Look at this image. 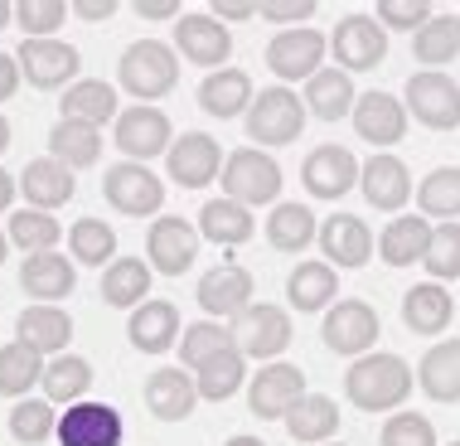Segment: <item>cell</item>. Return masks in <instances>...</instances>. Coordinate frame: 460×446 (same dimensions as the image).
<instances>
[{
	"label": "cell",
	"instance_id": "cell-64",
	"mask_svg": "<svg viewBox=\"0 0 460 446\" xmlns=\"http://www.w3.org/2000/svg\"><path fill=\"white\" fill-rule=\"evenodd\" d=\"M320 446H325V442H320Z\"/></svg>",
	"mask_w": 460,
	"mask_h": 446
},
{
	"label": "cell",
	"instance_id": "cell-33",
	"mask_svg": "<svg viewBox=\"0 0 460 446\" xmlns=\"http://www.w3.org/2000/svg\"><path fill=\"white\" fill-rule=\"evenodd\" d=\"M252 233H257V219L238 200H208L199 209V238H208L218 247H243Z\"/></svg>",
	"mask_w": 460,
	"mask_h": 446
},
{
	"label": "cell",
	"instance_id": "cell-62",
	"mask_svg": "<svg viewBox=\"0 0 460 446\" xmlns=\"http://www.w3.org/2000/svg\"><path fill=\"white\" fill-rule=\"evenodd\" d=\"M5 257H10V233L0 228V267H5Z\"/></svg>",
	"mask_w": 460,
	"mask_h": 446
},
{
	"label": "cell",
	"instance_id": "cell-61",
	"mask_svg": "<svg viewBox=\"0 0 460 446\" xmlns=\"http://www.w3.org/2000/svg\"><path fill=\"white\" fill-rule=\"evenodd\" d=\"M10 141H15V136H10V121H5V117H0V156H5V151H10Z\"/></svg>",
	"mask_w": 460,
	"mask_h": 446
},
{
	"label": "cell",
	"instance_id": "cell-26",
	"mask_svg": "<svg viewBox=\"0 0 460 446\" xmlns=\"http://www.w3.org/2000/svg\"><path fill=\"white\" fill-rule=\"evenodd\" d=\"M194 403H199V388L184 369H155L146 379V413L155 423H184L194 413Z\"/></svg>",
	"mask_w": 460,
	"mask_h": 446
},
{
	"label": "cell",
	"instance_id": "cell-2",
	"mask_svg": "<svg viewBox=\"0 0 460 446\" xmlns=\"http://www.w3.org/2000/svg\"><path fill=\"white\" fill-rule=\"evenodd\" d=\"M117 83L127 97H141V107H155V97H170L180 83V58L160 40H136L117 58Z\"/></svg>",
	"mask_w": 460,
	"mask_h": 446
},
{
	"label": "cell",
	"instance_id": "cell-52",
	"mask_svg": "<svg viewBox=\"0 0 460 446\" xmlns=\"http://www.w3.org/2000/svg\"><path fill=\"white\" fill-rule=\"evenodd\" d=\"M437 10L427 5V0H378V24L383 30H421Z\"/></svg>",
	"mask_w": 460,
	"mask_h": 446
},
{
	"label": "cell",
	"instance_id": "cell-6",
	"mask_svg": "<svg viewBox=\"0 0 460 446\" xmlns=\"http://www.w3.org/2000/svg\"><path fill=\"white\" fill-rule=\"evenodd\" d=\"M111 141H117V151L136 160V165H151L155 156H170V146H175V127H170V117L160 107H127L117 121H111Z\"/></svg>",
	"mask_w": 460,
	"mask_h": 446
},
{
	"label": "cell",
	"instance_id": "cell-60",
	"mask_svg": "<svg viewBox=\"0 0 460 446\" xmlns=\"http://www.w3.org/2000/svg\"><path fill=\"white\" fill-rule=\"evenodd\" d=\"M5 24H15V5H10V0H0V30H5Z\"/></svg>",
	"mask_w": 460,
	"mask_h": 446
},
{
	"label": "cell",
	"instance_id": "cell-51",
	"mask_svg": "<svg viewBox=\"0 0 460 446\" xmlns=\"http://www.w3.org/2000/svg\"><path fill=\"white\" fill-rule=\"evenodd\" d=\"M383 446H441V442H437L431 417H421V413H388V423H383Z\"/></svg>",
	"mask_w": 460,
	"mask_h": 446
},
{
	"label": "cell",
	"instance_id": "cell-47",
	"mask_svg": "<svg viewBox=\"0 0 460 446\" xmlns=\"http://www.w3.org/2000/svg\"><path fill=\"white\" fill-rule=\"evenodd\" d=\"M58 432V407L49 398H20L10 407V437L24 446H44Z\"/></svg>",
	"mask_w": 460,
	"mask_h": 446
},
{
	"label": "cell",
	"instance_id": "cell-24",
	"mask_svg": "<svg viewBox=\"0 0 460 446\" xmlns=\"http://www.w3.org/2000/svg\"><path fill=\"white\" fill-rule=\"evenodd\" d=\"M180 311L170 301H141L127 320V340L141 354H170L180 344Z\"/></svg>",
	"mask_w": 460,
	"mask_h": 446
},
{
	"label": "cell",
	"instance_id": "cell-34",
	"mask_svg": "<svg viewBox=\"0 0 460 446\" xmlns=\"http://www.w3.org/2000/svg\"><path fill=\"white\" fill-rule=\"evenodd\" d=\"M334 296H340V277H334L330 263H301L286 277V301H291V311H330Z\"/></svg>",
	"mask_w": 460,
	"mask_h": 446
},
{
	"label": "cell",
	"instance_id": "cell-50",
	"mask_svg": "<svg viewBox=\"0 0 460 446\" xmlns=\"http://www.w3.org/2000/svg\"><path fill=\"white\" fill-rule=\"evenodd\" d=\"M68 0H20L15 24L24 30V40H54V30L68 20Z\"/></svg>",
	"mask_w": 460,
	"mask_h": 446
},
{
	"label": "cell",
	"instance_id": "cell-56",
	"mask_svg": "<svg viewBox=\"0 0 460 446\" xmlns=\"http://www.w3.org/2000/svg\"><path fill=\"white\" fill-rule=\"evenodd\" d=\"M141 20H180V0H136Z\"/></svg>",
	"mask_w": 460,
	"mask_h": 446
},
{
	"label": "cell",
	"instance_id": "cell-22",
	"mask_svg": "<svg viewBox=\"0 0 460 446\" xmlns=\"http://www.w3.org/2000/svg\"><path fill=\"white\" fill-rule=\"evenodd\" d=\"M358 190H364L368 209H378V214H402L407 200H412V175H407V165L397 156H373L364 160V175H358Z\"/></svg>",
	"mask_w": 460,
	"mask_h": 446
},
{
	"label": "cell",
	"instance_id": "cell-11",
	"mask_svg": "<svg viewBox=\"0 0 460 446\" xmlns=\"http://www.w3.org/2000/svg\"><path fill=\"white\" fill-rule=\"evenodd\" d=\"M228 330H233V344L247 359H262V364H271L291 344V316L271 301H252L238 320H228Z\"/></svg>",
	"mask_w": 460,
	"mask_h": 446
},
{
	"label": "cell",
	"instance_id": "cell-54",
	"mask_svg": "<svg viewBox=\"0 0 460 446\" xmlns=\"http://www.w3.org/2000/svg\"><path fill=\"white\" fill-rule=\"evenodd\" d=\"M208 15L214 20H257L262 15V0H214Z\"/></svg>",
	"mask_w": 460,
	"mask_h": 446
},
{
	"label": "cell",
	"instance_id": "cell-38",
	"mask_svg": "<svg viewBox=\"0 0 460 446\" xmlns=\"http://www.w3.org/2000/svg\"><path fill=\"white\" fill-rule=\"evenodd\" d=\"M354 78L344 68H320L315 78L305 83V112H315L320 121H340V117H354Z\"/></svg>",
	"mask_w": 460,
	"mask_h": 446
},
{
	"label": "cell",
	"instance_id": "cell-19",
	"mask_svg": "<svg viewBox=\"0 0 460 446\" xmlns=\"http://www.w3.org/2000/svg\"><path fill=\"white\" fill-rule=\"evenodd\" d=\"M358 175H364V165L344 146H315L301 165V184L310 200H344L358 184Z\"/></svg>",
	"mask_w": 460,
	"mask_h": 446
},
{
	"label": "cell",
	"instance_id": "cell-27",
	"mask_svg": "<svg viewBox=\"0 0 460 446\" xmlns=\"http://www.w3.org/2000/svg\"><path fill=\"white\" fill-rule=\"evenodd\" d=\"M20 287L40 306H58L64 296H73V287H78V272H73V263L64 253H34V257H24V267H20Z\"/></svg>",
	"mask_w": 460,
	"mask_h": 446
},
{
	"label": "cell",
	"instance_id": "cell-1",
	"mask_svg": "<svg viewBox=\"0 0 460 446\" xmlns=\"http://www.w3.org/2000/svg\"><path fill=\"white\" fill-rule=\"evenodd\" d=\"M417 388V374L402 354H364L344 369V398L358 413H397Z\"/></svg>",
	"mask_w": 460,
	"mask_h": 446
},
{
	"label": "cell",
	"instance_id": "cell-44",
	"mask_svg": "<svg viewBox=\"0 0 460 446\" xmlns=\"http://www.w3.org/2000/svg\"><path fill=\"white\" fill-rule=\"evenodd\" d=\"M417 209H421L427 219L460 223V170H456V165L431 170V175L417 184Z\"/></svg>",
	"mask_w": 460,
	"mask_h": 446
},
{
	"label": "cell",
	"instance_id": "cell-36",
	"mask_svg": "<svg viewBox=\"0 0 460 446\" xmlns=\"http://www.w3.org/2000/svg\"><path fill=\"white\" fill-rule=\"evenodd\" d=\"M151 263L146 257H117L111 267H102V301L117 311H136L141 301H151Z\"/></svg>",
	"mask_w": 460,
	"mask_h": 446
},
{
	"label": "cell",
	"instance_id": "cell-10",
	"mask_svg": "<svg viewBox=\"0 0 460 446\" xmlns=\"http://www.w3.org/2000/svg\"><path fill=\"white\" fill-rule=\"evenodd\" d=\"M325 54H330V40L320 30H310V24H296V30H281L277 40L267 44V68L286 83H310L320 68H325Z\"/></svg>",
	"mask_w": 460,
	"mask_h": 446
},
{
	"label": "cell",
	"instance_id": "cell-30",
	"mask_svg": "<svg viewBox=\"0 0 460 446\" xmlns=\"http://www.w3.org/2000/svg\"><path fill=\"white\" fill-rule=\"evenodd\" d=\"M456 316V301L441 281H417L412 291H402V326L412 334H441Z\"/></svg>",
	"mask_w": 460,
	"mask_h": 446
},
{
	"label": "cell",
	"instance_id": "cell-45",
	"mask_svg": "<svg viewBox=\"0 0 460 446\" xmlns=\"http://www.w3.org/2000/svg\"><path fill=\"white\" fill-rule=\"evenodd\" d=\"M10 243L20 247V253H54L58 238H64V223L54 214H44V209H20V214H10Z\"/></svg>",
	"mask_w": 460,
	"mask_h": 446
},
{
	"label": "cell",
	"instance_id": "cell-35",
	"mask_svg": "<svg viewBox=\"0 0 460 446\" xmlns=\"http://www.w3.org/2000/svg\"><path fill=\"white\" fill-rule=\"evenodd\" d=\"M281 423H286V432H291V442L320 446V442H330L334 432H340V403L325 398V393H305Z\"/></svg>",
	"mask_w": 460,
	"mask_h": 446
},
{
	"label": "cell",
	"instance_id": "cell-15",
	"mask_svg": "<svg viewBox=\"0 0 460 446\" xmlns=\"http://www.w3.org/2000/svg\"><path fill=\"white\" fill-rule=\"evenodd\" d=\"M194 257H199V228L175 214H160L151 223V233H146V263H151V272L184 277L194 267Z\"/></svg>",
	"mask_w": 460,
	"mask_h": 446
},
{
	"label": "cell",
	"instance_id": "cell-43",
	"mask_svg": "<svg viewBox=\"0 0 460 446\" xmlns=\"http://www.w3.org/2000/svg\"><path fill=\"white\" fill-rule=\"evenodd\" d=\"M460 54V15H431L412 34V58L427 68H446Z\"/></svg>",
	"mask_w": 460,
	"mask_h": 446
},
{
	"label": "cell",
	"instance_id": "cell-41",
	"mask_svg": "<svg viewBox=\"0 0 460 446\" xmlns=\"http://www.w3.org/2000/svg\"><path fill=\"white\" fill-rule=\"evenodd\" d=\"M267 243L277 247V253H305L310 243L320 238V228H315V214H310L305 204H277L267 214Z\"/></svg>",
	"mask_w": 460,
	"mask_h": 446
},
{
	"label": "cell",
	"instance_id": "cell-25",
	"mask_svg": "<svg viewBox=\"0 0 460 446\" xmlns=\"http://www.w3.org/2000/svg\"><path fill=\"white\" fill-rule=\"evenodd\" d=\"M15 340H20V344H30L34 354L54 359V354H64V350H68V340H73V320H68L64 306H40V301H34L30 311H20V320H15Z\"/></svg>",
	"mask_w": 460,
	"mask_h": 446
},
{
	"label": "cell",
	"instance_id": "cell-31",
	"mask_svg": "<svg viewBox=\"0 0 460 446\" xmlns=\"http://www.w3.org/2000/svg\"><path fill=\"white\" fill-rule=\"evenodd\" d=\"M58 117L64 121H88V127H107V121H117V88L102 78H78L73 88L58 97Z\"/></svg>",
	"mask_w": 460,
	"mask_h": 446
},
{
	"label": "cell",
	"instance_id": "cell-12",
	"mask_svg": "<svg viewBox=\"0 0 460 446\" xmlns=\"http://www.w3.org/2000/svg\"><path fill=\"white\" fill-rule=\"evenodd\" d=\"M330 54L340 58L344 73H368L388 58V30L373 15H344L330 34Z\"/></svg>",
	"mask_w": 460,
	"mask_h": 446
},
{
	"label": "cell",
	"instance_id": "cell-18",
	"mask_svg": "<svg viewBox=\"0 0 460 446\" xmlns=\"http://www.w3.org/2000/svg\"><path fill=\"white\" fill-rule=\"evenodd\" d=\"M252 291H257L252 272L238 263H223V267L199 277V311L208 320H238L252 306Z\"/></svg>",
	"mask_w": 460,
	"mask_h": 446
},
{
	"label": "cell",
	"instance_id": "cell-20",
	"mask_svg": "<svg viewBox=\"0 0 460 446\" xmlns=\"http://www.w3.org/2000/svg\"><path fill=\"white\" fill-rule=\"evenodd\" d=\"M373 247H378L373 243V228L358 214H330L320 223V253H325L330 267H340V272L364 267L373 257Z\"/></svg>",
	"mask_w": 460,
	"mask_h": 446
},
{
	"label": "cell",
	"instance_id": "cell-3",
	"mask_svg": "<svg viewBox=\"0 0 460 446\" xmlns=\"http://www.w3.org/2000/svg\"><path fill=\"white\" fill-rule=\"evenodd\" d=\"M223 200H238L247 209L257 204H281V165L262 146H243L223 160Z\"/></svg>",
	"mask_w": 460,
	"mask_h": 446
},
{
	"label": "cell",
	"instance_id": "cell-63",
	"mask_svg": "<svg viewBox=\"0 0 460 446\" xmlns=\"http://www.w3.org/2000/svg\"><path fill=\"white\" fill-rule=\"evenodd\" d=\"M451 446H460V442H451Z\"/></svg>",
	"mask_w": 460,
	"mask_h": 446
},
{
	"label": "cell",
	"instance_id": "cell-16",
	"mask_svg": "<svg viewBox=\"0 0 460 446\" xmlns=\"http://www.w3.org/2000/svg\"><path fill=\"white\" fill-rule=\"evenodd\" d=\"M58 446H121L127 442V423L111 403H73L64 417H58Z\"/></svg>",
	"mask_w": 460,
	"mask_h": 446
},
{
	"label": "cell",
	"instance_id": "cell-59",
	"mask_svg": "<svg viewBox=\"0 0 460 446\" xmlns=\"http://www.w3.org/2000/svg\"><path fill=\"white\" fill-rule=\"evenodd\" d=\"M223 446H267V442H262V437H247V432H238V437H228Z\"/></svg>",
	"mask_w": 460,
	"mask_h": 446
},
{
	"label": "cell",
	"instance_id": "cell-17",
	"mask_svg": "<svg viewBox=\"0 0 460 446\" xmlns=\"http://www.w3.org/2000/svg\"><path fill=\"white\" fill-rule=\"evenodd\" d=\"M175 49L190 58V64L218 73V68H228V58H233V34H228L223 20H214L208 10H199V15L175 20Z\"/></svg>",
	"mask_w": 460,
	"mask_h": 446
},
{
	"label": "cell",
	"instance_id": "cell-8",
	"mask_svg": "<svg viewBox=\"0 0 460 446\" xmlns=\"http://www.w3.org/2000/svg\"><path fill=\"white\" fill-rule=\"evenodd\" d=\"M305 103L291 88H262L252 112H247V136L257 146H291L305 131Z\"/></svg>",
	"mask_w": 460,
	"mask_h": 446
},
{
	"label": "cell",
	"instance_id": "cell-58",
	"mask_svg": "<svg viewBox=\"0 0 460 446\" xmlns=\"http://www.w3.org/2000/svg\"><path fill=\"white\" fill-rule=\"evenodd\" d=\"M20 194V180L10 175V170H0V214H10V204H15Z\"/></svg>",
	"mask_w": 460,
	"mask_h": 446
},
{
	"label": "cell",
	"instance_id": "cell-46",
	"mask_svg": "<svg viewBox=\"0 0 460 446\" xmlns=\"http://www.w3.org/2000/svg\"><path fill=\"white\" fill-rule=\"evenodd\" d=\"M68 253L83 267H111L117 263V233L107 228V219H78L68 228Z\"/></svg>",
	"mask_w": 460,
	"mask_h": 446
},
{
	"label": "cell",
	"instance_id": "cell-42",
	"mask_svg": "<svg viewBox=\"0 0 460 446\" xmlns=\"http://www.w3.org/2000/svg\"><path fill=\"white\" fill-rule=\"evenodd\" d=\"M44 379V354H34L30 344L10 340L0 344V398H30V388Z\"/></svg>",
	"mask_w": 460,
	"mask_h": 446
},
{
	"label": "cell",
	"instance_id": "cell-23",
	"mask_svg": "<svg viewBox=\"0 0 460 446\" xmlns=\"http://www.w3.org/2000/svg\"><path fill=\"white\" fill-rule=\"evenodd\" d=\"M354 131L364 136L368 146H378V151H388V146H397L407 136V107L397 103L393 93H358L354 103Z\"/></svg>",
	"mask_w": 460,
	"mask_h": 446
},
{
	"label": "cell",
	"instance_id": "cell-13",
	"mask_svg": "<svg viewBox=\"0 0 460 446\" xmlns=\"http://www.w3.org/2000/svg\"><path fill=\"white\" fill-rule=\"evenodd\" d=\"M301 398H305V374L296 364H281V359L262 364L252 374V383H247V407H252V417H262V423L286 417Z\"/></svg>",
	"mask_w": 460,
	"mask_h": 446
},
{
	"label": "cell",
	"instance_id": "cell-37",
	"mask_svg": "<svg viewBox=\"0 0 460 446\" xmlns=\"http://www.w3.org/2000/svg\"><path fill=\"white\" fill-rule=\"evenodd\" d=\"M40 388H44V398L54 403V407L83 403V398H88V388H93V364L83 354H54L44 364Z\"/></svg>",
	"mask_w": 460,
	"mask_h": 446
},
{
	"label": "cell",
	"instance_id": "cell-29",
	"mask_svg": "<svg viewBox=\"0 0 460 446\" xmlns=\"http://www.w3.org/2000/svg\"><path fill=\"white\" fill-rule=\"evenodd\" d=\"M427 243H431V219L427 214H397V219H388V228L378 233V257L388 267H412L427 257Z\"/></svg>",
	"mask_w": 460,
	"mask_h": 446
},
{
	"label": "cell",
	"instance_id": "cell-49",
	"mask_svg": "<svg viewBox=\"0 0 460 446\" xmlns=\"http://www.w3.org/2000/svg\"><path fill=\"white\" fill-rule=\"evenodd\" d=\"M431 281H456L460 277V223H437L427 243V257H421Z\"/></svg>",
	"mask_w": 460,
	"mask_h": 446
},
{
	"label": "cell",
	"instance_id": "cell-55",
	"mask_svg": "<svg viewBox=\"0 0 460 446\" xmlns=\"http://www.w3.org/2000/svg\"><path fill=\"white\" fill-rule=\"evenodd\" d=\"M73 15L88 20V24H102L117 15V0H73Z\"/></svg>",
	"mask_w": 460,
	"mask_h": 446
},
{
	"label": "cell",
	"instance_id": "cell-9",
	"mask_svg": "<svg viewBox=\"0 0 460 446\" xmlns=\"http://www.w3.org/2000/svg\"><path fill=\"white\" fill-rule=\"evenodd\" d=\"M378 330L383 320L373 311L368 301H334L325 311V326H320V340H325V350L344 354V359H364L373 354V344H378Z\"/></svg>",
	"mask_w": 460,
	"mask_h": 446
},
{
	"label": "cell",
	"instance_id": "cell-21",
	"mask_svg": "<svg viewBox=\"0 0 460 446\" xmlns=\"http://www.w3.org/2000/svg\"><path fill=\"white\" fill-rule=\"evenodd\" d=\"M20 194H24V209H44V214H54V209H64L73 194H78V175H73L64 160H54V156L30 160V165L20 170Z\"/></svg>",
	"mask_w": 460,
	"mask_h": 446
},
{
	"label": "cell",
	"instance_id": "cell-14",
	"mask_svg": "<svg viewBox=\"0 0 460 446\" xmlns=\"http://www.w3.org/2000/svg\"><path fill=\"white\" fill-rule=\"evenodd\" d=\"M223 146L214 141V136L204 131H184L175 136V146H170L165 156V175L180 184V190H204V184H214L223 175Z\"/></svg>",
	"mask_w": 460,
	"mask_h": 446
},
{
	"label": "cell",
	"instance_id": "cell-48",
	"mask_svg": "<svg viewBox=\"0 0 460 446\" xmlns=\"http://www.w3.org/2000/svg\"><path fill=\"white\" fill-rule=\"evenodd\" d=\"M223 350H233V330L223 326V320H199V326H184V340H180L184 369H199L204 359H214Z\"/></svg>",
	"mask_w": 460,
	"mask_h": 446
},
{
	"label": "cell",
	"instance_id": "cell-39",
	"mask_svg": "<svg viewBox=\"0 0 460 446\" xmlns=\"http://www.w3.org/2000/svg\"><path fill=\"white\" fill-rule=\"evenodd\" d=\"M49 156L64 160L68 170H88L102 160V127H88V121H64L49 131Z\"/></svg>",
	"mask_w": 460,
	"mask_h": 446
},
{
	"label": "cell",
	"instance_id": "cell-57",
	"mask_svg": "<svg viewBox=\"0 0 460 446\" xmlns=\"http://www.w3.org/2000/svg\"><path fill=\"white\" fill-rule=\"evenodd\" d=\"M15 88H20V64H15V54H0V103L15 97Z\"/></svg>",
	"mask_w": 460,
	"mask_h": 446
},
{
	"label": "cell",
	"instance_id": "cell-53",
	"mask_svg": "<svg viewBox=\"0 0 460 446\" xmlns=\"http://www.w3.org/2000/svg\"><path fill=\"white\" fill-rule=\"evenodd\" d=\"M315 15V0H262V20H277V24H291L296 20H310Z\"/></svg>",
	"mask_w": 460,
	"mask_h": 446
},
{
	"label": "cell",
	"instance_id": "cell-4",
	"mask_svg": "<svg viewBox=\"0 0 460 446\" xmlns=\"http://www.w3.org/2000/svg\"><path fill=\"white\" fill-rule=\"evenodd\" d=\"M102 200L127 219H151L165 209V180L151 175V165H136V160H117L102 175Z\"/></svg>",
	"mask_w": 460,
	"mask_h": 446
},
{
	"label": "cell",
	"instance_id": "cell-5",
	"mask_svg": "<svg viewBox=\"0 0 460 446\" xmlns=\"http://www.w3.org/2000/svg\"><path fill=\"white\" fill-rule=\"evenodd\" d=\"M407 117H417L431 131H456L460 127V83L441 68H421L407 78Z\"/></svg>",
	"mask_w": 460,
	"mask_h": 446
},
{
	"label": "cell",
	"instance_id": "cell-7",
	"mask_svg": "<svg viewBox=\"0 0 460 446\" xmlns=\"http://www.w3.org/2000/svg\"><path fill=\"white\" fill-rule=\"evenodd\" d=\"M15 64H20V78L30 88H44V93H58V88H73L78 83V68H83V54L64 40H24L15 49Z\"/></svg>",
	"mask_w": 460,
	"mask_h": 446
},
{
	"label": "cell",
	"instance_id": "cell-32",
	"mask_svg": "<svg viewBox=\"0 0 460 446\" xmlns=\"http://www.w3.org/2000/svg\"><path fill=\"white\" fill-rule=\"evenodd\" d=\"M417 383L431 403H460V340H441L421 354Z\"/></svg>",
	"mask_w": 460,
	"mask_h": 446
},
{
	"label": "cell",
	"instance_id": "cell-40",
	"mask_svg": "<svg viewBox=\"0 0 460 446\" xmlns=\"http://www.w3.org/2000/svg\"><path fill=\"white\" fill-rule=\"evenodd\" d=\"M243 383H247V354L238 344L214 354V359H204V364L194 369V388H199V398H208V403H228Z\"/></svg>",
	"mask_w": 460,
	"mask_h": 446
},
{
	"label": "cell",
	"instance_id": "cell-28",
	"mask_svg": "<svg viewBox=\"0 0 460 446\" xmlns=\"http://www.w3.org/2000/svg\"><path fill=\"white\" fill-rule=\"evenodd\" d=\"M252 103H257V93H252V78H247L243 68H218L199 83V107H204L208 117H223V121L247 117Z\"/></svg>",
	"mask_w": 460,
	"mask_h": 446
}]
</instances>
